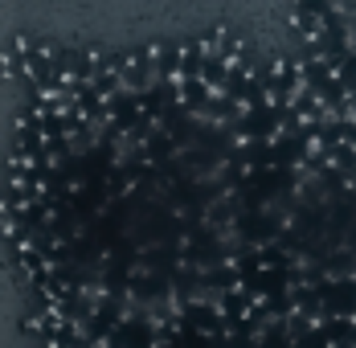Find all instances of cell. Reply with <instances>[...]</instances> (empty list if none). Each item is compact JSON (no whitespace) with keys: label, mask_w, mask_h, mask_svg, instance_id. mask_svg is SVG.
I'll return each mask as SVG.
<instances>
[{"label":"cell","mask_w":356,"mask_h":348,"mask_svg":"<svg viewBox=\"0 0 356 348\" xmlns=\"http://www.w3.org/2000/svg\"><path fill=\"white\" fill-rule=\"evenodd\" d=\"M254 303H258V295L250 291L246 283L221 295V312H225V319H229V324H238V319H246V315L254 312Z\"/></svg>","instance_id":"cell-1"},{"label":"cell","mask_w":356,"mask_h":348,"mask_svg":"<svg viewBox=\"0 0 356 348\" xmlns=\"http://www.w3.org/2000/svg\"><path fill=\"white\" fill-rule=\"evenodd\" d=\"M320 324H323V332H327V340H332V348L356 345V315H323Z\"/></svg>","instance_id":"cell-2"},{"label":"cell","mask_w":356,"mask_h":348,"mask_svg":"<svg viewBox=\"0 0 356 348\" xmlns=\"http://www.w3.org/2000/svg\"><path fill=\"white\" fill-rule=\"evenodd\" d=\"M258 348H295L291 319H270V324L258 332Z\"/></svg>","instance_id":"cell-3"}]
</instances>
